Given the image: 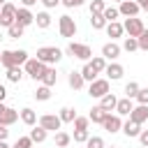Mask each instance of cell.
Returning a JSON list of instances; mask_svg holds the SVG:
<instances>
[{
    "mask_svg": "<svg viewBox=\"0 0 148 148\" xmlns=\"http://www.w3.org/2000/svg\"><path fill=\"white\" fill-rule=\"evenodd\" d=\"M25 62H28V53L23 49H18V51H2V67L12 69V67H21Z\"/></svg>",
    "mask_w": 148,
    "mask_h": 148,
    "instance_id": "6da1fadb",
    "label": "cell"
},
{
    "mask_svg": "<svg viewBox=\"0 0 148 148\" xmlns=\"http://www.w3.org/2000/svg\"><path fill=\"white\" fill-rule=\"evenodd\" d=\"M60 58H62V51L58 46H42V49H37V60H42L44 65L58 62Z\"/></svg>",
    "mask_w": 148,
    "mask_h": 148,
    "instance_id": "7a4b0ae2",
    "label": "cell"
},
{
    "mask_svg": "<svg viewBox=\"0 0 148 148\" xmlns=\"http://www.w3.org/2000/svg\"><path fill=\"white\" fill-rule=\"evenodd\" d=\"M23 69H25V74L30 76V79H39L42 81V76H44V72H46V65L42 62V60H37V58H28V62L23 65Z\"/></svg>",
    "mask_w": 148,
    "mask_h": 148,
    "instance_id": "3957f363",
    "label": "cell"
},
{
    "mask_svg": "<svg viewBox=\"0 0 148 148\" xmlns=\"http://www.w3.org/2000/svg\"><path fill=\"white\" fill-rule=\"evenodd\" d=\"M16 7L12 5V2H5L2 5V9H0V25L2 28H12L14 23H16Z\"/></svg>",
    "mask_w": 148,
    "mask_h": 148,
    "instance_id": "277c9868",
    "label": "cell"
},
{
    "mask_svg": "<svg viewBox=\"0 0 148 148\" xmlns=\"http://www.w3.org/2000/svg\"><path fill=\"white\" fill-rule=\"evenodd\" d=\"M67 53H69L72 58H79V60H90V58H92L90 46H88V44H79V42H72V44L67 46Z\"/></svg>",
    "mask_w": 148,
    "mask_h": 148,
    "instance_id": "5b68a950",
    "label": "cell"
},
{
    "mask_svg": "<svg viewBox=\"0 0 148 148\" xmlns=\"http://www.w3.org/2000/svg\"><path fill=\"white\" fill-rule=\"evenodd\" d=\"M58 28H60V35L65 37V39H69V37H74L76 35V23H74V18L72 16H60V21H58Z\"/></svg>",
    "mask_w": 148,
    "mask_h": 148,
    "instance_id": "8992f818",
    "label": "cell"
},
{
    "mask_svg": "<svg viewBox=\"0 0 148 148\" xmlns=\"http://www.w3.org/2000/svg\"><path fill=\"white\" fill-rule=\"evenodd\" d=\"M123 28H125V32H127L130 37H139V35L146 30V28H143V21H141V18H136V16H130V18H125Z\"/></svg>",
    "mask_w": 148,
    "mask_h": 148,
    "instance_id": "52a82bcc",
    "label": "cell"
},
{
    "mask_svg": "<svg viewBox=\"0 0 148 148\" xmlns=\"http://www.w3.org/2000/svg\"><path fill=\"white\" fill-rule=\"evenodd\" d=\"M109 92V79H95V81H90V88H88V95L90 97H104Z\"/></svg>",
    "mask_w": 148,
    "mask_h": 148,
    "instance_id": "ba28073f",
    "label": "cell"
},
{
    "mask_svg": "<svg viewBox=\"0 0 148 148\" xmlns=\"http://www.w3.org/2000/svg\"><path fill=\"white\" fill-rule=\"evenodd\" d=\"M18 120V111L16 109H9V106H5L2 102H0V125H14Z\"/></svg>",
    "mask_w": 148,
    "mask_h": 148,
    "instance_id": "9c48e42d",
    "label": "cell"
},
{
    "mask_svg": "<svg viewBox=\"0 0 148 148\" xmlns=\"http://www.w3.org/2000/svg\"><path fill=\"white\" fill-rule=\"evenodd\" d=\"M39 125H42V127H44L46 132H56V130H60L62 120H60V116L46 113V116H42V118H39Z\"/></svg>",
    "mask_w": 148,
    "mask_h": 148,
    "instance_id": "30bf717a",
    "label": "cell"
},
{
    "mask_svg": "<svg viewBox=\"0 0 148 148\" xmlns=\"http://www.w3.org/2000/svg\"><path fill=\"white\" fill-rule=\"evenodd\" d=\"M102 125H104V130H106V132H111V134L123 130V120H120V116H118V113H116V116L106 113V118H104V123H102Z\"/></svg>",
    "mask_w": 148,
    "mask_h": 148,
    "instance_id": "8fae6325",
    "label": "cell"
},
{
    "mask_svg": "<svg viewBox=\"0 0 148 148\" xmlns=\"http://www.w3.org/2000/svg\"><path fill=\"white\" fill-rule=\"evenodd\" d=\"M118 12H120L123 16H127V18H130V16H136V14L141 12V7L136 5V0H123V2H120V7H118Z\"/></svg>",
    "mask_w": 148,
    "mask_h": 148,
    "instance_id": "7c38bea8",
    "label": "cell"
},
{
    "mask_svg": "<svg viewBox=\"0 0 148 148\" xmlns=\"http://www.w3.org/2000/svg\"><path fill=\"white\" fill-rule=\"evenodd\" d=\"M130 118H132L134 123L143 125V123L148 120V104H136V106L130 111Z\"/></svg>",
    "mask_w": 148,
    "mask_h": 148,
    "instance_id": "4fadbf2b",
    "label": "cell"
},
{
    "mask_svg": "<svg viewBox=\"0 0 148 148\" xmlns=\"http://www.w3.org/2000/svg\"><path fill=\"white\" fill-rule=\"evenodd\" d=\"M16 23H21L23 28H28L30 23H35V16H32V12H30L28 7H21V9L16 12Z\"/></svg>",
    "mask_w": 148,
    "mask_h": 148,
    "instance_id": "5bb4252c",
    "label": "cell"
},
{
    "mask_svg": "<svg viewBox=\"0 0 148 148\" xmlns=\"http://www.w3.org/2000/svg\"><path fill=\"white\" fill-rule=\"evenodd\" d=\"M120 51H123V49H120L116 42H106V44L102 46V56L109 58V60H116V58L120 56Z\"/></svg>",
    "mask_w": 148,
    "mask_h": 148,
    "instance_id": "9a60e30c",
    "label": "cell"
},
{
    "mask_svg": "<svg viewBox=\"0 0 148 148\" xmlns=\"http://www.w3.org/2000/svg\"><path fill=\"white\" fill-rule=\"evenodd\" d=\"M123 132H125V136H127V139H134V136H139V134H141V125H139V123H134V120L130 118L127 123H123Z\"/></svg>",
    "mask_w": 148,
    "mask_h": 148,
    "instance_id": "2e32d148",
    "label": "cell"
},
{
    "mask_svg": "<svg viewBox=\"0 0 148 148\" xmlns=\"http://www.w3.org/2000/svg\"><path fill=\"white\" fill-rule=\"evenodd\" d=\"M106 76L111 79V81H118V79H123V74H125V69H123V65H118V62H111V65H106Z\"/></svg>",
    "mask_w": 148,
    "mask_h": 148,
    "instance_id": "e0dca14e",
    "label": "cell"
},
{
    "mask_svg": "<svg viewBox=\"0 0 148 148\" xmlns=\"http://www.w3.org/2000/svg\"><path fill=\"white\" fill-rule=\"evenodd\" d=\"M134 109V104H132V99L130 97H125V99H118V104H116V113L118 116H130V111Z\"/></svg>",
    "mask_w": 148,
    "mask_h": 148,
    "instance_id": "ac0fdd59",
    "label": "cell"
},
{
    "mask_svg": "<svg viewBox=\"0 0 148 148\" xmlns=\"http://www.w3.org/2000/svg\"><path fill=\"white\" fill-rule=\"evenodd\" d=\"M106 113H109L106 109H102V106H92V109H90V113H88V118H90L92 123L102 125V123H104V118H106Z\"/></svg>",
    "mask_w": 148,
    "mask_h": 148,
    "instance_id": "d6986e66",
    "label": "cell"
},
{
    "mask_svg": "<svg viewBox=\"0 0 148 148\" xmlns=\"http://www.w3.org/2000/svg\"><path fill=\"white\" fill-rule=\"evenodd\" d=\"M125 32V28H123V23H118V21H111V23H106V35L111 37V39H116V37H120Z\"/></svg>",
    "mask_w": 148,
    "mask_h": 148,
    "instance_id": "ffe728a7",
    "label": "cell"
},
{
    "mask_svg": "<svg viewBox=\"0 0 148 148\" xmlns=\"http://www.w3.org/2000/svg\"><path fill=\"white\" fill-rule=\"evenodd\" d=\"M67 83H69V88L81 90V88H83V83H86V79H83V74H81V72H72V74H69V79H67Z\"/></svg>",
    "mask_w": 148,
    "mask_h": 148,
    "instance_id": "44dd1931",
    "label": "cell"
},
{
    "mask_svg": "<svg viewBox=\"0 0 148 148\" xmlns=\"http://www.w3.org/2000/svg\"><path fill=\"white\" fill-rule=\"evenodd\" d=\"M116 104H118V99H116V95H113V92H106V95L99 99V106H102V109H106V111H113V109H116Z\"/></svg>",
    "mask_w": 148,
    "mask_h": 148,
    "instance_id": "7402d4cb",
    "label": "cell"
},
{
    "mask_svg": "<svg viewBox=\"0 0 148 148\" xmlns=\"http://www.w3.org/2000/svg\"><path fill=\"white\" fill-rule=\"evenodd\" d=\"M56 81H58V74H56V69L53 67H46V72H44V76H42V83L44 86H56Z\"/></svg>",
    "mask_w": 148,
    "mask_h": 148,
    "instance_id": "603a6c76",
    "label": "cell"
},
{
    "mask_svg": "<svg viewBox=\"0 0 148 148\" xmlns=\"http://www.w3.org/2000/svg\"><path fill=\"white\" fill-rule=\"evenodd\" d=\"M35 23H37V28L46 30V28L51 25V16H49V12H39V14L35 16Z\"/></svg>",
    "mask_w": 148,
    "mask_h": 148,
    "instance_id": "cb8c5ba5",
    "label": "cell"
},
{
    "mask_svg": "<svg viewBox=\"0 0 148 148\" xmlns=\"http://www.w3.org/2000/svg\"><path fill=\"white\" fill-rule=\"evenodd\" d=\"M106 18H104V14H90V25L95 28V30H102V28H106Z\"/></svg>",
    "mask_w": 148,
    "mask_h": 148,
    "instance_id": "d4e9b609",
    "label": "cell"
},
{
    "mask_svg": "<svg viewBox=\"0 0 148 148\" xmlns=\"http://www.w3.org/2000/svg\"><path fill=\"white\" fill-rule=\"evenodd\" d=\"M58 116H60V120H62V123H74V118H76V111H74L72 106H62Z\"/></svg>",
    "mask_w": 148,
    "mask_h": 148,
    "instance_id": "484cf974",
    "label": "cell"
},
{
    "mask_svg": "<svg viewBox=\"0 0 148 148\" xmlns=\"http://www.w3.org/2000/svg\"><path fill=\"white\" fill-rule=\"evenodd\" d=\"M21 120H23L28 127H32V125L37 123V113H35L32 109H23V111H21Z\"/></svg>",
    "mask_w": 148,
    "mask_h": 148,
    "instance_id": "4316f807",
    "label": "cell"
},
{
    "mask_svg": "<svg viewBox=\"0 0 148 148\" xmlns=\"http://www.w3.org/2000/svg\"><path fill=\"white\" fill-rule=\"evenodd\" d=\"M30 139L35 141V143H42V141H46V130L39 125V127H32L30 130Z\"/></svg>",
    "mask_w": 148,
    "mask_h": 148,
    "instance_id": "83f0119b",
    "label": "cell"
},
{
    "mask_svg": "<svg viewBox=\"0 0 148 148\" xmlns=\"http://www.w3.org/2000/svg\"><path fill=\"white\" fill-rule=\"evenodd\" d=\"M81 74H83V79H86V81H95L99 72H97V69H95L90 62H86V65H83V69H81Z\"/></svg>",
    "mask_w": 148,
    "mask_h": 148,
    "instance_id": "f1b7e54d",
    "label": "cell"
},
{
    "mask_svg": "<svg viewBox=\"0 0 148 148\" xmlns=\"http://www.w3.org/2000/svg\"><path fill=\"white\" fill-rule=\"evenodd\" d=\"M49 97H51V88L42 83V86H39L37 90H35V99H39V102H46Z\"/></svg>",
    "mask_w": 148,
    "mask_h": 148,
    "instance_id": "f546056e",
    "label": "cell"
},
{
    "mask_svg": "<svg viewBox=\"0 0 148 148\" xmlns=\"http://www.w3.org/2000/svg\"><path fill=\"white\" fill-rule=\"evenodd\" d=\"M69 141H72V136H69L67 132H56V146H58V148H67Z\"/></svg>",
    "mask_w": 148,
    "mask_h": 148,
    "instance_id": "4dcf8cb0",
    "label": "cell"
},
{
    "mask_svg": "<svg viewBox=\"0 0 148 148\" xmlns=\"http://www.w3.org/2000/svg\"><path fill=\"white\" fill-rule=\"evenodd\" d=\"M7 79H9L12 83H18V81L23 79V69H21V67H12V69H7Z\"/></svg>",
    "mask_w": 148,
    "mask_h": 148,
    "instance_id": "1f68e13d",
    "label": "cell"
},
{
    "mask_svg": "<svg viewBox=\"0 0 148 148\" xmlns=\"http://www.w3.org/2000/svg\"><path fill=\"white\" fill-rule=\"evenodd\" d=\"M23 30H25V28H23L21 23H14L12 28H7V35H9L12 39H18V37H23Z\"/></svg>",
    "mask_w": 148,
    "mask_h": 148,
    "instance_id": "d6a6232c",
    "label": "cell"
},
{
    "mask_svg": "<svg viewBox=\"0 0 148 148\" xmlns=\"http://www.w3.org/2000/svg\"><path fill=\"white\" fill-rule=\"evenodd\" d=\"M90 65H92L97 72H104V69H106V58H104V56H95V58L90 60Z\"/></svg>",
    "mask_w": 148,
    "mask_h": 148,
    "instance_id": "836d02e7",
    "label": "cell"
},
{
    "mask_svg": "<svg viewBox=\"0 0 148 148\" xmlns=\"http://www.w3.org/2000/svg\"><path fill=\"white\" fill-rule=\"evenodd\" d=\"M104 9H106L104 0H92L90 2V14H104Z\"/></svg>",
    "mask_w": 148,
    "mask_h": 148,
    "instance_id": "e575fe53",
    "label": "cell"
},
{
    "mask_svg": "<svg viewBox=\"0 0 148 148\" xmlns=\"http://www.w3.org/2000/svg\"><path fill=\"white\" fill-rule=\"evenodd\" d=\"M123 49H125L127 53H132V51H136V49H139V42H136V37H127V39L123 42Z\"/></svg>",
    "mask_w": 148,
    "mask_h": 148,
    "instance_id": "d590c367",
    "label": "cell"
},
{
    "mask_svg": "<svg viewBox=\"0 0 148 148\" xmlns=\"http://www.w3.org/2000/svg\"><path fill=\"white\" fill-rule=\"evenodd\" d=\"M136 92H139V83H136V81H130V83L125 86V95H127L130 99H134Z\"/></svg>",
    "mask_w": 148,
    "mask_h": 148,
    "instance_id": "8d00e7d4",
    "label": "cell"
},
{
    "mask_svg": "<svg viewBox=\"0 0 148 148\" xmlns=\"http://www.w3.org/2000/svg\"><path fill=\"white\" fill-rule=\"evenodd\" d=\"M88 139H90L88 130H74V141H76V143H86Z\"/></svg>",
    "mask_w": 148,
    "mask_h": 148,
    "instance_id": "74e56055",
    "label": "cell"
},
{
    "mask_svg": "<svg viewBox=\"0 0 148 148\" xmlns=\"http://www.w3.org/2000/svg\"><path fill=\"white\" fill-rule=\"evenodd\" d=\"M86 146H88V148H106L102 136H90V139L86 141Z\"/></svg>",
    "mask_w": 148,
    "mask_h": 148,
    "instance_id": "f35d334b",
    "label": "cell"
},
{
    "mask_svg": "<svg viewBox=\"0 0 148 148\" xmlns=\"http://www.w3.org/2000/svg\"><path fill=\"white\" fill-rule=\"evenodd\" d=\"M32 143H35V141H32L30 136H18L16 143H14V148H32Z\"/></svg>",
    "mask_w": 148,
    "mask_h": 148,
    "instance_id": "ab89813d",
    "label": "cell"
},
{
    "mask_svg": "<svg viewBox=\"0 0 148 148\" xmlns=\"http://www.w3.org/2000/svg\"><path fill=\"white\" fill-rule=\"evenodd\" d=\"M118 16H120V12H118L116 7H106V9H104V18H106L109 23H111V21H116Z\"/></svg>",
    "mask_w": 148,
    "mask_h": 148,
    "instance_id": "60d3db41",
    "label": "cell"
},
{
    "mask_svg": "<svg viewBox=\"0 0 148 148\" xmlns=\"http://www.w3.org/2000/svg\"><path fill=\"white\" fill-rule=\"evenodd\" d=\"M88 123H90V118L76 116V118H74V130H88Z\"/></svg>",
    "mask_w": 148,
    "mask_h": 148,
    "instance_id": "b9f144b4",
    "label": "cell"
},
{
    "mask_svg": "<svg viewBox=\"0 0 148 148\" xmlns=\"http://www.w3.org/2000/svg\"><path fill=\"white\" fill-rule=\"evenodd\" d=\"M136 42H139V49H141V51H148V30H143V32L136 37Z\"/></svg>",
    "mask_w": 148,
    "mask_h": 148,
    "instance_id": "7bdbcfd3",
    "label": "cell"
},
{
    "mask_svg": "<svg viewBox=\"0 0 148 148\" xmlns=\"http://www.w3.org/2000/svg\"><path fill=\"white\" fill-rule=\"evenodd\" d=\"M139 104H148V88H139V92H136V97H134Z\"/></svg>",
    "mask_w": 148,
    "mask_h": 148,
    "instance_id": "ee69618b",
    "label": "cell"
},
{
    "mask_svg": "<svg viewBox=\"0 0 148 148\" xmlns=\"http://www.w3.org/2000/svg\"><path fill=\"white\" fill-rule=\"evenodd\" d=\"M60 2H62L65 7H69V9H72V7H81L86 0H60Z\"/></svg>",
    "mask_w": 148,
    "mask_h": 148,
    "instance_id": "f6af8a7d",
    "label": "cell"
},
{
    "mask_svg": "<svg viewBox=\"0 0 148 148\" xmlns=\"http://www.w3.org/2000/svg\"><path fill=\"white\" fill-rule=\"evenodd\" d=\"M39 2H42V5L46 7V9H53L56 5H60V0H39Z\"/></svg>",
    "mask_w": 148,
    "mask_h": 148,
    "instance_id": "bcb514c9",
    "label": "cell"
},
{
    "mask_svg": "<svg viewBox=\"0 0 148 148\" xmlns=\"http://www.w3.org/2000/svg\"><path fill=\"white\" fill-rule=\"evenodd\" d=\"M139 141H141V146H148V130H141V134H139Z\"/></svg>",
    "mask_w": 148,
    "mask_h": 148,
    "instance_id": "7dc6e473",
    "label": "cell"
},
{
    "mask_svg": "<svg viewBox=\"0 0 148 148\" xmlns=\"http://www.w3.org/2000/svg\"><path fill=\"white\" fill-rule=\"evenodd\" d=\"M7 134H9L7 125H0V141H5V139H7Z\"/></svg>",
    "mask_w": 148,
    "mask_h": 148,
    "instance_id": "c3c4849f",
    "label": "cell"
},
{
    "mask_svg": "<svg viewBox=\"0 0 148 148\" xmlns=\"http://www.w3.org/2000/svg\"><path fill=\"white\" fill-rule=\"evenodd\" d=\"M136 5H139L141 9H148V0H136Z\"/></svg>",
    "mask_w": 148,
    "mask_h": 148,
    "instance_id": "681fc988",
    "label": "cell"
},
{
    "mask_svg": "<svg viewBox=\"0 0 148 148\" xmlns=\"http://www.w3.org/2000/svg\"><path fill=\"white\" fill-rule=\"evenodd\" d=\"M23 2V7H32V5H37V0H21Z\"/></svg>",
    "mask_w": 148,
    "mask_h": 148,
    "instance_id": "f907efd6",
    "label": "cell"
},
{
    "mask_svg": "<svg viewBox=\"0 0 148 148\" xmlns=\"http://www.w3.org/2000/svg\"><path fill=\"white\" fill-rule=\"evenodd\" d=\"M7 97V90H5V86H0V102Z\"/></svg>",
    "mask_w": 148,
    "mask_h": 148,
    "instance_id": "816d5d0a",
    "label": "cell"
},
{
    "mask_svg": "<svg viewBox=\"0 0 148 148\" xmlns=\"http://www.w3.org/2000/svg\"><path fill=\"white\" fill-rule=\"evenodd\" d=\"M0 148H9V146H7V141H0Z\"/></svg>",
    "mask_w": 148,
    "mask_h": 148,
    "instance_id": "f5cc1de1",
    "label": "cell"
},
{
    "mask_svg": "<svg viewBox=\"0 0 148 148\" xmlns=\"http://www.w3.org/2000/svg\"><path fill=\"white\" fill-rule=\"evenodd\" d=\"M0 65H2V51H0Z\"/></svg>",
    "mask_w": 148,
    "mask_h": 148,
    "instance_id": "db71d44e",
    "label": "cell"
},
{
    "mask_svg": "<svg viewBox=\"0 0 148 148\" xmlns=\"http://www.w3.org/2000/svg\"><path fill=\"white\" fill-rule=\"evenodd\" d=\"M2 5H5V0H0V7H2Z\"/></svg>",
    "mask_w": 148,
    "mask_h": 148,
    "instance_id": "11a10c76",
    "label": "cell"
},
{
    "mask_svg": "<svg viewBox=\"0 0 148 148\" xmlns=\"http://www.w3.org/2000/svg\"><path fill=\"white\" fill-rule=\"evenodd\" d=\"M139 148H148V146H139Z\"/></svg>",
    "mask_w": 148,
    "mask_h": 148,
    "instance_id": "9f6ffc18",
    "label": "cell"
},
{
    "mask_svg": "<svg viewBox=\"0 0 148 148\" xmlns=\"http://www.w3.org/2000/svg\"><path fill=\"white\" fill-rule=\"evenodd\" d=\"M116 2H123V0H116Z\"/></svg>",
    "mask_w": 148,
    "mask_h": 148,
    "instance_id": "6f0895ef",
    "label": "cell"
},
{
    "mask_svg": "<svg viewBox=\"0 0 148 148\" xmlns=\"http://www.w3.org/2000/svg\"><path fill=\"white\" fill-rule=\"evenodd\" d=\"M0 42H2V35H0Z\"/></svg>",
    "mask_w": 148,
    "mask_h": 148,
    "instance_id": "680465c9",
    "label": "cell"
},
{
    "mask_svg": "<svg viewBox=\"0 0 148 148\" xmlns=\"http://www.w3.org/2000/svg\"><path fill=\"white\" fill-rule=\"evenodd\" d=\"M111 148H116V146H111Z\"/></svg>",
    "mask_w": 148,
    "mask_h": 148,
    "instance_id": "91938a15",
    "label": "cell"
},
{
    "mask_svg": "<svg viewBox=\"0 0 148 148\" xmlns=\"http://www.w3.org/2000/svg\"><path fill=\"white\" fill-rule=\"evenodd\" d=\"M86 148H88V146H86Z\"/></svg>",
    "mask_w": 148,
    "mask_h": 148,
    "instance_id": "94428289",
    "label": "cell"
},
{
    "mask_svg": "<svg viewBox=\"0 0 148 148\" xmlns=\"http://www.w3.org/2000/svg\"><path fill=\"white\" fill-rule=\"evenodd\" d=\"M146 12H148V9H146Z\"/></svg>",
    "mask_w": 148,
    "mask_h": 148,
    "instance_id": "6125c7cd",
    "label": "cell"
},
{
    "mask_svg": "<svg viewBox=\"0 0 148 148\" xmlns=\"http://www.w3.org/2000/svg\"><path fill=\"white\" fill-rule=\"evenodd\" d=\"M0 9H2V7H0Z\"/></svg>",
    "mask_w": 148,
    "mask_h": 148,
    "instance_id": "be15d7a7",
    "label": "cell"
}]
</instances>
